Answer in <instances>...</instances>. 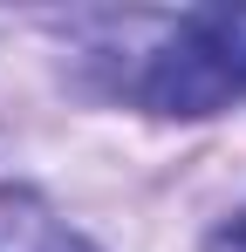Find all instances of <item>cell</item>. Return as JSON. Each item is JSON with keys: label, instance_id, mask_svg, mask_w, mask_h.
Instances as JSON below:
<instances>
[{"label": "cell", "instance_id": "cell-1", "mask_svg": "<svg viewBox=\"0 0 246 252\" xmlns=\"http://www.w3.org/2000/svg\"><path fill=\"white\" fill-rule=\"evenodd\" d=\"M246 95V0L192 7L137 75V102L158 116H212Z\"/></svg>", "mask_w": 246, "mask_h": 252}, {"label": "cell", "instance_id": "cell-3", "mask_svg": "<svg viewBox=\"0 0 246 252\" xmlns=\"http://www.w3.org/2000/svg\"><path fill=\"white\" fill-rule=\"evenodd\" d=\"M205 252H246V211L233 218V225H219V232H212V246H205Z\"/></svg>", "mask_w": 246, "mask_h": 252}, {"label": "cell", "instance_id": "cell-2", "mask_svg": "<svg viewBox=\"0 0 246 252\" xmlns=\"http://www.w3.org/2000/svg\"><path fill=\"white\" fill-rule=\"evenodd\" d=\"M0 252H96L82 232H69L35 191L0 184Z\"/></svg>", "mask_w": 246, "mask_h": 252}]
</instances>
